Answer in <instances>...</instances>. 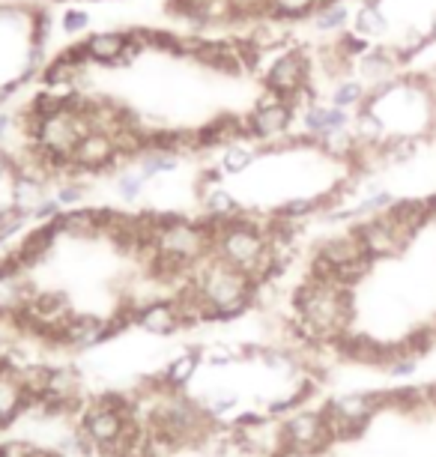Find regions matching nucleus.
I'll use <instances>...</instances> for the list:
<instances>
[{
    "label": "nucleus",
    "mask_w": 436,
    "mask_h": 457,
    "mask_svg": "<svg viewBox=\"0 0 436 457\" xmlns=\"http://www.w3.org/2000/svg\"><path fill=\"white\" fill-rule=\"evenodd\" d=\"M174 168H177V156H174V153H144L138 174L144 179H152V177L165 174V170H174Z\"/></svg>",
    "instance_id": "obj_23"
},
{
    "label": "nucleus",
    "mask_w": 436,
    "mask_h": 457,
    "mask_svg": "<svg viewBox=\"0 0 436 457\" xmlns=\"http://www.w3.org/2000/svg\"><path fill=\"white\" fill-rule=\"evenodd\" d=\"M386 219L395 224L400 234H407L409 239H415L418 230H422L424 224H431V215H427V201H415V197L395 201L386 210Z\"/></svg>",
    "instance_id": "obj_13"
},
{
    "label": "nucleus",
    "mask_w": 436,
    "mask_h": 457,
    "mask_svg": "<svg viewBox=\"0 0 436 457\" xmlns=\"http://www.w3.org/2000/svg\"><path fill=\"white\" fill-rule=\"evenodd\" d=\"M54 221V228L60 230V237H72V239H96L102 237L96 210H70L60 212Z\"/></svg>",
    "instance_id": "obj_15"
},
{
    "label": "nucleus",
    "mask_w": 436,
    "mask_h": 457,
    "mask_svg": "<svg viewBox=\"0 0 436 457\" xmlns=\"http://www.w3.org/2000/svg\"><path fill=\"white\" fill-rule=\"evenodd\" d=\"M123 159L117 153L114 141H111V135L105 132H90L87 137H81L78 146L72 150V162L78 170H90V174H96V170H108L111 165H117V162Z\"/></svg>",
    "instance_id": "obj_9"
},
{
    "label": "nucleus",
    "mask_w": 436,
    "mask_h": 457,
    "mask_svg": "<svg viewBox=\"0 0 436 457\" xmlns=\"http://www.w3.org/2000/svg\"><path fill=\"white\" fill-rule=\"evenodd\" d=\"M353 234L358 237V243H362L365 254L371 257V261H389V257H398L407 252L409 243H413V239L407 234H400L395 224L386 219V212L358 221L353 228Z\"/></svg>",
    "instance_id": "obj_6"
},
{
    "label": "nucleus",
    "mask_w": 436,
    "mask_h": 457,
    "mask_svg": "<svg viewBox=\"0 0 436 457\" xmlns=\"http://www.w3.org/2000/svg\"><path fill=\"white\" fill-rule=\"evenodd\" d=\"M37 293L39 290L33 287V281L28 278V270H24L19 263V257L10 252L0 261V320L12 326Z\"/></svg>",
    "instance_id": "obj_5"
},
{
    "label": "nucleus",
    "mask_w": 436,
    "mask_h": 457,
    "mask_svg": "<svg viewBox=\"0 0 436 457\" xmlns=\"http://www.w3.org/2000/svg\"><path fill=\"white\" fill-rule=\"evenodd\" d=\"M84 72V66L78 63V60H72L70 54H57L51 63L45 66V72H42V81L48 84V87H63V84H72L78 81Z\"/></svg>",
    "instance_id": "obj_18"
},
{
    "label": "nucleus",
    "mask_w": 436,
    "mask_h": 457,
    "mask_svg": "<svg viewBox=\"0 0 436 457\" xmlns=\"http://www.w3.org/2000/svg\"><path fill=\"white\" fill-rule=\"evenodd\" d=\"M254 162V150L245 144H230L225 150V159H221V165H225L227 174H243V170Z\"/></svg>",
    "instance_id": "obj_26"
},
{
    "label": "nucleus",
    "mask_w": 436,
    "mask_h": 457,
    "mask_svg": "<svg viewBox=\"0 0 436 457\" xmlns=\"http://www.w3.org/2000/svg\"><path fill=\"white\" fill-rule=\"evenodd\" d=\"M12 197H15V204L24 206V210H30V215H33V210H37V206L45 201V197H42V179L39 177L15 174V179H12Z\"/></svg>",
    "instance_id": "obj_19"
},
{
    "label": "nucleus",
    "mask_w": 436,
    "mask_h": 457,
    "mask_svg": "<svg viewBox=\"0 0 436 457\" xmlns=\"http://www.w3.org/2000/svg\"><path fill=\"white\" fill-rule=\"evenodd\" d=\"M28 219H33L30 210H24V206H19V204H12V206H6V210H0V243H4L6 237L19 234Z\"/></svg>",
    "instance_id": "obj_24"
},
{
    "label": "nucleus",
    "mask_w": 436,
    "mask_h": 457,
    "mask_svg": "<svg viewBox=\"0 0 436 457\" xmlns=\"http://www.w3.org/2000/svg\"><path fill=\"white\" fill-rule=\"evenodd\" d=\"M317 257H323V261H326L332 270H341V266L362 261V257H367V254H365L362 243H358V237L353 234V230H350V234H344V237L326 239V243L317 248Z\"/></svg>",
    "instance_id": "obj_14"
},
{
    "label": "nucleus",
    "mask_w": 436,
    "mask_h": 457,
    "mask_svg": "<svg viewBox=\"0 0 436 457\" xmlns=\"http://www.w3.org/2000/svg\"><path fill=\"white\" fill-rule=\"evenodd\" d=\"M30 403H33L30 395L24 392L19 377H15L12 370H0V430L10 428Z\"/></svg>",
    "instance_id": "obj_12"
},
{
    "label": "nucleus",
    "mask_w": 436,
    "mask_h": 457,
    "mask_svg": "<svg viewBox=\"0 0 436 457\" xmlns=\"http://www.w3.org/2000/svg\"><path fill=\"white\" fill-rule=\"evenodd\" d=\"M254 42V46H258L260 51H267V48H272V46H278L281 42V30H276V28H269V24H260L258 30L251 33V37H248Z\"/></svg>",
    "instance_id": "obj_34"
},
{
    "label": "nucleus",
    "mask_w": 436,
    "mask_h": 457,
    "mask_svg": "<svg viewBox=\"0 0 436 457\" xmlns=\"http://www.w3.org/2000/svg\"><path fill=\"white\" fill-rule=\"evenodd\" d=\"M258 359L269 370H276V374H296V370L302 368V361H299L296 353L281 350V347H260L258 350Z\"/></svg>",
    "instance_id": "obj_20"
},
{
    "label": "nucleus",
    "mask_w": 436,
    "mask_h": 457,
    "mask_svg": "<svg viewBox=\"0 0 436 457\" xmlns=\"http://www.w3.org/2000/svg\"><path fill=\"white\" fill-rule=\"evenodd\" d=\"M281 434H284V445L296 448V452L308 454H329L335 439L329 434L326 416L323 410H296L281 421Z\"/></svg>",
    "instance_id": "obj_4"
},
{
    "label": "nucleus",
    "mask_w": 436,
    "mask_h": 457,
    "mask_svg": "<svg viewBox=\"0 0 436 457\" xmlns=\"http://www.w3.org/2000/svg\"><path fill=\"white\" fill-rule=\"evenodd\" d=\"M365 96V90H362V84H356V81H347V84H341V87L335 90V96H332V105L335 108H350V105H356L358 99Z\"/></svg>",
    "instance_id": "obj_30"
},
{
    "label": "nucleus",
    "mask_w": 436,
    "mask_h": 457,
    "mask_svg": "<svg viewBox=\"0 0 436 457\" xmlns=\"http://www.w3.org/2000/svg\"><path fill=\"white\" fill-rule=\"evenodd\" d=\"M267 10L272 19H305V15L317 12L314 0H267Z\"/></svg>",
    "instance_id": "obj_21"
},
{
    "label": "nucleus",
    "mask_w": 436,
    "mask_h": 457,
    "mask_svg": "<svg viewBox=\"0 0 436 457\" xmlns=\"http://www.w3.org/2000/svg\"><path fill=\"white\" fill-rule=\"evenodd\" d=\"M144 183H147V179H144L141 174H119L117 192H119V197H123V201H138Z\"/></svg>",
    "instance_id": "obj_31"
},
{
    "label": "nucleus",
    "mask_w": 436,
    "mask_h": 457,
    "mask_svg": "<svg viewBox=\"0 0 436 457\" xmlns=\"http://www.w3.org/2000/svg\"><path fill=\"white\" fill-rule=\"evenodd\" d=\"M0 457H39V448L24 439H6L0 443Z\"/></svg>",
    "instance_id": "obj_33"
},
{
    "label": "nucleus",
    "mask_w": 436,
    "mask_h": 457,
    "mask_svg": "<svg viewBox=\"0 0 436 457\" xmlns=\"http://www.w3.org/2000/svg\"><path fill=\"white\" fill-rule=\"evenodd\" d=\"M431 395H433V407H436V383L431 386Z\"/></svg>",
    "instance_id": "obj_41"
},
{
    "label": "nucleus",
    "mask_w": 436,
    "mask_h": 457,
    "mask_svg": "<svg viewBox=\"0 0 436 457\" xmlns=\"http://www.w3.org/2000/svg\"><path fill=\"white\" fill-rule=\"evenodd\" d=\"M383 410H386V392H350L329 401L323 407V416H326L332 439L335 443H350V439L362 436L365 428Z\"/></svg>",
    "instance_id": "obj_3"
},
{
    "label": "nucleus",
    "mask_w": 436,
    "mask_h": 457,
    "mask_svg": "<svg viewBox=\"0 0 436 457\" xmlns=\"http://www.w3.org/2000/svg\"><path fill=\"white\" fill-rule=\"evenodd\" d=\"M84 42H87L90 63H119L126 57V46H129L126 33H96Z\"/></svg>",
    "instance_id": "obj_17"
},
{
    "label": "nucleus",
    "mask_w": 436,
    "mask_h": 457,
    "mask_svg": "<svg viewBox=\"0 0 436 457\" xmlns=\"http://www.w3.org/2000/svg\"><path fill=\"white\" fill-rule=\"evenodd\" d=\"M347 24V6H329L317 15V28L320 30H341Z\"/></svg>",
    "instance_id": "obj_32"
},
{
    "label": "nucleus",
    "mask_w": 436,
    "mask_h": 457,
    "mask_svg": "<svg viewBox=\"0 0 436 457\" xmlns=\"http://www.w3.org/2000/svg\"><path fill=\"white\" fill-rule=\"evenodd\" d=\"M189 284L198 290L207 320H236L258 302L260 284H254L243 270L225 263L212 252L189 272Z\"/></svg>",
    "instance_id": "obj_2"
},
{
    "label": "nucleus",
    "mask_w": 436,
    "mask_h": 457,
    "mask_svg": "<svg viewBox=\"0 0 436 457\" xmlns=\"http://www.w3.org/2000/svg\"><path fill=\"white\" fill-rule=\"evenodd\" d=\"M203 365L201 359V347L198 350H185L174 356V361L165 368V374H161V383H165V389H174V392H183L185 386L192 383V377L198 374V368Z\"/></svg>",
    "instance_id": "obj_16"
},
{
    "label": "nucleus",
    "mask_w": 436,
    "mask_h": 457,
    "mask_svg": "<svg viewBox=\"0 0 436 457\" xmlns=\"http://www.w3.org/2000/svg\"><path fill=\"white\" fill-rule=\"evenodd\" d=\"M323 120H326V135L329 132H341V129H347L350 123V117H347V111L344 108H323Z\"/></svg>",
    "instance_id": "obj_35"
},
{
    "label": "nucleus",
    "mask_w": 436,
    "mask_h": 457,
    "mask_svg": "<svg viewBox=\"0 0 436 457\" xmlns=\"http://www.w3.org/2000/svg\"><path fill=\"white\" fill-rule=\"evenodd\" d=\"M60 212H63V206H60L57 197H45V201H42L37 210H33V219H39L42 224H45L51 219H57Z\"/></svg>",
    "instance_id": "obj_36"
},
{
    "label": "nucleus",
    "mask_w": 436,
    "mask_h": 457,
    "mask_svg": "<svg viewBox=\"0 0 436 457\" xmlns=\"http://www.w3.org/2000/svg\"><path fill=\"white\" fill-rule=\"evenodd\" d=\"M6 132H10V117L0 114V141H4V137H6Z\"/></svg>",
    "instance_id": "obj_40"
},
{
    "label": "nucleus",
    "mask_w": 436,
    "mask_h": 457,
    "mask_svg": "<svg viewBox=\"0 0 436 457\" xmlns=\"http://www.w3.org/2000/svg\"><path fill=\"white\" fill-rule=\"evenodd\" d=\"M293 332L305 347H332L353 323V290L338 281L308 278L293 293Z\"/></svg>",
    "instance_id": "obj_1"
},
{
    "label": "nucleus",
    "mask_w": 436,
    "mask_h": 457,
    "mask_svg": "<svg viewBox=\"0 0 436 457\" xmlns=\"http://www.w3.org/2000/svg\"><path fill=\"white\" fill-rule=\"evenodd\" d=\"M84 197V186H78V183H70V186H63L57 192V201H60V206H75Z\"/></svg>",
    "instance_id": "obj_38"
},
{
    "label": "nucleus",
    "mask_w": 436,
    "mask_h": 457,
    "mask_svg": "<svg viewBox=\"0 0 436 457\" xmlns=\"http://www.w3.org/2000/svg\"><path fill=\"white\" fill-rule=\"evenodd\" d=\"M90 24V15L87 12H81V10H70L63 15V28L70 30V33H78V30H84Z\"/></svg>",
    "instance_id": "obj_37"
},
{
    "label": "nucleus",
    "mask_w": 436,
    "mask_h": 457,
    "mask_svg": "<svg viewBox=\"0 0 436 457\" xmlns=\"http://www.w3.org/2000/svg\"><path fill=\"white\" fill-rule=\"evenodd\" d=\"M386 30V19H383V12L377 6H362L356 15V33L358 37H374V33H383Z\"/></svg>",
    "instance_id": "obj_25"
},
{
    "label": "nucleus",
    "mask_w": 436,
    "mask_h": 457,
    "mask_svg": "<svg viewBox=\"0 0 436 457\" xmlns=\"http://www.w3.org/2000/svg\"><path fill=\"white\" fill-rule=\"evenodd\" d=\"M119 329L111 320H102L96 314H72L70 320L63 323V329L57 335L60 347H70V350H90L99 347L114 338Z\"/></svg>",
    "instance_id": "obj_7"
},
{
    "label": "nucleus",
    "mask_w": 436,
    "mask_h": 457,
    "mask_svg": "<svg viewBox=\"0 0 436 457\" xmlns=\"http://www.w3.org/2000/svg\"><path fill=\"white\" fill-rule=\"evenodd\" d=\"M290 120H293V108L290 105H269V108H254L243 123H245V135L251 137H276L284 135Z\"/></svg>",
    "instance_id": "obj_11"
},
{
    "label": "nucleus",
    "mask_w": 436,
    "mask_h": 457,
    "mask_svg": "<svg viewBox=\"0 0 436 457\" xmlns=\"http://www.w3.org/2000/svg\"><path fill=\"white\" fill-rule=\"evenodd\" d=\"M203 204H207V212H210V215H216V219H234V215L239 212V210H236L234 195L225 192L221 186L210 188V192L203 195Z\"/></svg>",
    "instance_id": "obj_22"
},
{
    "label": "nucleus",
    "mask_w": 436,
    "mask_h": 457,
    "mask_svg": "<svg viewBox=\"0 0 436 457\" xmlns=\"http://www.w3.org/2000/svg\"><path fill=\"white\" fill-rule=\"evenodd\" d=\"M201 359L207 365H234L236 359H243V347H230V344H207L201 347Z\"/></svg>",
    "instance_id": "obj_27"
},
{
    "label": "nucleus",
    "mask_w": 436,
    "mask_h": 457,
    "mask_svg": "<svg viewBox=\"0 0 436 457\" xmlns=\"http://www.w3.org/2000/svg\"><path fill=\"white\" fill-rule=\"evenodd\" d=\"M30 105L37 108L39 114L45 117V120L57 117V114H63V111H66V102H63V96H54V93H39V96H33Z\"/></svg>",
    "instance_id": "obj_29"
},
{
    "label": "nucleus",
    "mask_w": 436,
    "mask_h": 457,
    "mask_svg": "<svg viewBox=\"0 0 436 457\" xmlns=\"http://www.w3.org/2000/svg\"><path fill=\"white\" fill-rule=\"evenodd\" d=\"M0 174H15V159L6 150H0Z\"/></svg>",
    "instance_id": "obj_39"
},
{
    "label": "nucleus",
    "mask_w": 436,
    "mask_h": 457,
    "mask_svg": "<svg viewBox=\"0 0 436 457\" xmlns=\"http://www.w3.org/2000/svg\"><path fill=\"white\" fill-rule=\"evenodd\" d=\"M263 84H267V90H276L278 96L287 99L293 90L308 84V60L299 54V51H287V54H281L276 63L269 66Z\"/></svg>",
    "instance_id": "obj_10"
},
{
    "label": "nucleus",
    "mask_w": 436,
    "mask_h": 457,
    "mask_svg": "<svg viewBox=\"0 0 436 457\" xmlns=\"http://www.w3.org/2000/svg\"><path fill=\"white\" fill-rule=\"evenodd\" d=\"M203 403V410L210 412V419L212 421H218V419H225L227 412H234L239 407V401H236V395H227V392H216V395H210L207 401H201Z\"/></svg>",
    "instance_id": "obj_28"
},
{
    "label": "nucleus",
    "mask_w": 436,
    "mask_h": 457,
    "mask_svg": "<svg viewBox=\"0 0 436 457\" xmlns=\"http://www.w3.org/2000/svg\"><path fill=\"white\" fill-rule=\"evenodd\" d=\"M431 39H436V21H433V28H431Z\"/></svg>",
    "instance_id": "obj_42"
},
{
    "label": "nucleus",
    "mask_w": 436,
    "mask_h": 457,
    "mask_svg": "<svg viewBox=\"0 0 436 457\" xmlns=\"http://www.w3.org/2000/svg\"><path fill=\"white\" fill-rule=\"evenodd\" d=\"M135 326H141L144 332L150 335H177L185 326V317L179 312L177 299H150L138 305V317H135Z\"/></svg>",
    "instance_id": "obj_8"
}]
</instances>
